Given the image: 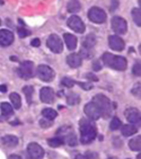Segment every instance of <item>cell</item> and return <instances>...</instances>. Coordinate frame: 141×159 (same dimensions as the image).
Masks as SVG:
<instances>
[{"label": "cell", "instance_id": "obj_1", "mask_svg": "<svg viewBox=\"0 0 141 159\" xmlns=\"http://www.w3.org/2000/svg\"><path fill=\"white\" fill-rule=\"evenodd\" d=\"M80 142L83 144H88L95 140L97 137V130L95 124L87 119H83L79 124Z\"/></svg>", "mask_w": 141, "mask_h": 159}, {"label": "cell", "instance_id": "obj_2", "mask_svg": "<svg viewBox=\"0 0 141 159\" xmlns=\"http://www.w3.org/2000/svg\"><path fill=\"white\" fill-rule=\"evenodd\" d=\"M103 62H104L107 67L112 68L114 70L124 71L128 67V61L124 57H120V55H114L112 53L105 52L103 54Z\"/></svg>", "mask_w": 141, "mask_h": 159}, {"label": "cell", "instance_id": "obj_3", "mask_svg": "<svg viewBox=\"0 0 141 159\" xmlns=\"http://www.w3.org/2000/svg\"><path fill=\"white\" fill-rule=\"evenodd\" d=\"M57 137L61 139L63 141V143H67L70 147H75L78 144V139H77L76 133L74 132L71 126L65 125L60 128L57 132Z\"/></svg>", "mask_w": 141, "mask_h": 159}, {"label": "cell", "instance_id": "obj_4", "mask_svg": "<svg viewBox=\"0 0 141 159\" xmlns=\"http://www.w3.org/2000/svg\"><path fill=\"white\" fill-rule=\"evenodd\" d=\"M93 102L97 105L99 111H101L102 117L107 119V117L111 116L113 108H112V103H111V101L106 96L102 95V94H98V95L94 96V101Z\"/></svg>", "mask_w": 141, "mask_h": 159}, {"label": "cell", "instance_id": "obj_5", "mask_svg": "<svg viewBox=\"0 0 141 159\" xmlns=\"http://www.w3.org/2000/svg\"><path fill=\"white\" fill-rule=\"evenodd\" d=\"M36 75L41 80H43L45 83H50L55 76L54 70L49 66H45V64H41L37 67Z\"/></svg>", "mask_w": 141, "mask_h": 159}, {"label": "cell", "instance_id": "obj_6", "mask_svg": "<svg viewBox=\"0 0 141 159\" xmlns=\"http://www.w3.org/2000/svg\"><path fill=\"white\" fill-rule=\"evenodd\" d=\"M88 18L93 23L96 24H103L106 20V12L98 7H93L88 11Z\"/></svg>", "mask_w": 141, "mask_h": 159}, {"label": "cell", "instance_id": "obj_7", "mask_svg": "<svg viewBox=\"0 0 141 159\" xmlns=\"http://www.w3.org/2000/svg\"><path fill=\"white\" fill-rule=\"evenodd\" d=\"M46 45L52 52L54 53H61L63 50V45H62L61 39L57 35V34H51L46 41Z\"/></svg>", "mask_w": 141, "mask_h": 159}, {"label": "cell", "instance_id": "obj_8", "mask_svg": "<svg viewBox=\"0 0 141 159\" xmlns=\"http://www.w3.org/2000/svg\"><path fill=\"white\" fill-rule=\"evenodd\" d=\"M18 75L23 79H31L34 76V63L32 61H24L18 68Z\"/></svg>", "mask_w": 141, "mask_h": 159}, {"label": "cell", "instance_id": "obj_9", "mask_svg": "<svg viewBox=\"0 0 141 159\" xmlns=\"http://www.w3.org/2000/svg\"><path fill=\"white\" fill-rule=\"evenodd\" d=\"M112 28L116 34H125L128 31V23L122 17L115 16L112 18Z\"/></svg>", "mask_w": 141, "mask_h": 159}, {"label": "cell", "instance_id": "obj_10", "mask_svg": "<svg viewBox=\"0 0 141 159\" xmlns=\"http://www.w3.org/2000/svg\"><path fill=\"white\" fill-rule=\"evenodd\" d=\"M27 153L31 159H43L44 150L39 143L32 142L27 146Z\"/></svg>", "mask_w": 141, "mask_h": 159}, {"label": "cell", "instance_id": "obj_11", "mask_svg": "<svg viewBox=\"0 0 141 159\" xmlns=\"http://www.w3.org/2000/svg\"><path fill=\"white\" fill-rule=\"evenodd\" d=\"M84 112H85V114L87 115V117L90 120H98L99 117H102L101 111H99L98 106L94 102H90V103L85 105Z\"/></svg>", "mask_w": 141, "mask_h": 159}, {"label": "cell", "instance_id": "obj_12", "mask_svg": "<svg viewBox=\"0 0 141 159\" xmlns=\"http://www.w3.org/2000/svg\"><path fill=\"white\" fill-rule=\"evenodd\" d=\"M67 24H68V26H69L74 32H76V33H84L85 30H86L84 21L81 20L78 16H71L70 18L68 19Z\"/></svg>", "mask_w": 141, "mask_h": 159}, {"label": "cell", "instance_id": "obj_13", "mask_svg": "<svg viewBox=\"0 0 141 159\" xmlns=\"http://www.w3.org/2000/svg\"><path fill=\"white\" fill-rule=\"evenodd\" d=\"M41 101L45 103V104H51L54 102V92L52 88L50 87H43L40 92Z\"/></svg>", "mask_w": 141, "mask_h": 159}, {"label": "cell", "instance_id": "obj_14", "mask_svg": "<svg viewBox=\"0 0 141 159\" xmlns=\"http://www.w3.org/2000/svg\"><path fill=\"white\" fill-rule=\"evenodd\" d=\"M124 114H125L126 120L131 124H138L140 122V113H139V111L137 108H134V107H130V108L125 110Z\"/></svg>", "mask_w": 141, "mask_h": 159}, {"label": "cell", "instance_id": "obj_15", "mask_svg": "<svg viewBox=\"0 0 141 159\" xmlns=\"http://www.w3.org/2000/svg\"><path fill=\"white\" fill-rule=\"evenodd\" d=\"M14 42V34L8 30H0V45L9 46Z\"/></svg>", "mask_w": 141, "mask_h": 159}, {"label": "cell", "instance_id": "obj_16", "mask_svg": "<svg viewBox=\"0 0 141 159\" xmlns=\"http://www.w3.org/2000/svg\"><path fill=\"white\" fill-rule=\"evenodd\" d=\"M108 45L112 50L114 51H122L124 49V41L119 36H115V35H112L108 39Z\"/></svg>", "mask_w": 141, "mask_h": 159}, {"label": "cell", "instance_id": "obj_17", "mask_svg": "<svg viewBox=\"0 0 141 159\" xmlns=\"http://www.w3.org/2000/svg\"><path fill=\"white\" fill-rule=\"evenodd\" d=\"M81 61H83V58L78 53H72V54H69L67 57V63L71 68L80 67L81 66Z\"/></svg>", "mask_w": 141, "mask_h": 159}, {"label": "cell", "instance_id": "obj_18", "mask_svg": "<svg viewBox=\"0 0 141 159\" xmlns=\"http://www.w3.org/2000/svg\"><path fill=\"white\" fill-rule=\"evenodd\" d=\"M1 142H2L3 146H6L8 148H15L18 144V138L16 135L8 134V135H5L1 139Z\"/></svg>", "mask_w": 141, "mask_h": 159}, {"label": "cell", "instance_id": "obj_19", "mask_svg": "<svg viewBox=\"0 0 141 159\" xmlns=\"http://www.w3.org/2000/svg\"><path fill=\"white\" fill-rule=\"evenodd\" d=\"M63 37H65V42H66V44H67V48L70 50V51H74L77 48V37L75 36V35H72V34H69V33H66L65 35H63Z\"/></svg>", "mask_w": 141, "mask_h": 159}, {"label": "cell", "instance_id": "obj_20", "mask_svg": "<svg viewBox=\"0 0 141 159\" xmlns=\"http://www.w3.org/2000/svg\"><path fill=\"white\" fill-rule=\"evenodd\" d=\"M121 131L124 137H130V135L135 134L138 132V129L137 126H134V124H125L121 126Z\"/></svg>", "mask_w": 141, "mask_h": 159}, {"label": "cell", "instance_id": "obj_21", "mask_svg": "<svg viewBox=\"0 0 141 159\" xmlns=\"http://www.w3.org/2000/svg\"><path fill=\"white\" fill-rule=\"evenodd\" d=\"M0 110H1V114L2 116H10L14 113V107L9 104V103H1L0 105Z\"/></svg>", "mask_w": 141, "mask_h": 159}, {"label": "cell", "instance_id": "obj_22", "mask_svg": "<svg viewBox=\"0 0 141 159\" xmlns=\"http://www.w3.org/2000/svg\"><path fill=\"white\" fill-rule=\"evenodd\" d=\"M10 101H11V104L14 106V108L16 110H19L20 106H22V99H20V96L17 93H11L9 96Z\"/></svg>", "mask_w": 141, "mask_h": 159}, {"label": "cell", "instance_id": "obj_23", "mask_svg": "<svg viewBox=\"0 0 141 159\" xmlns=\"http://www.w3.org/2000/svg\"><path fill=\"white\" fill-rule=\"evenodd\" d=\"M141 138L140 135H138V137H135V138H133L132 140H130L129 142V147L131 150H133V151H140L141 149Z\"/></svg>", "mask_w": 141, "mask_h": 159}, {"label": "cell", "instance_id": "obj_24", "mask_svg": "<svg viewBox=\"0 0 141 159\" xmlns=\"http://www.w3.org/2000/svg\"><path fill=\"white\" fill-rule=\"evenodd\" d=\"M95 44H96V37L94 36L93 34L86 36L83 41V45H84V48H86V49H92Z\"/></svg>", "mask_w": 141, "mask_h": 159}, {"label": "cell", "instance_id": "obj_25", "mask_svg": "<svg viewBox=\"0 0 141 159\" xmlns=\"http://www.w3.org/2000/svg\"><path fill=\"white\" fill-rule=\"evenodd\" d=\"M42 115L44 116V119L53 121L55 117L58 116V113H57V111L52 110V108H44V110L42 111Z\"/></svg>", "mask_w": 141, "mask_h": 159}, {"label": "cell", "instance_id": "obj_26", "mask_svg": "<svg viewBox=\"0 0 141 159\" xmlns=\"http://www.w3.org/2000/svg\"><path fill=\"white\" fill-rule=\"evenodd\" d=\"M23 93L25 94V97L27 99V103L28 104H31L32 103V96H33V93H34V89L32 86H25L23 87Z\"/></svg>", "mask_w": 141, "mask_h": 159}, {"label": "cell", "instance_id": "obj_27", "mask_svg": "<svg viewBox=\"0 0 141 159\" xmlns=\"http://www.w3.org/2000/svg\"><path fill=\"white\" fill-rule=\"evenodd\" d=\"M132 18H133V21L138 26H141V11L139 8H133L131 11Z\"/></svg>", "mask_w": 141, "mask_h": 159}, {"label": "cell", "instance_id": "obj_28", "mask_svg": "<svg viewBox=\"0 0 141 159\" xmlns=\"http://www.w3.org/2000/svg\"><path fill=\"white\" fill-rule=\"evenodd\" d=\"M81 6H80V3L77 1V0H71L70 2L68 3V11L70 12H77L79 11Z\"/></svg>", "mask_w": 141, "mask_h": 159}, {"label": "cell", "instance_id": "obj_29", "mask_svg": "<svg viewBox=\"0 0 141 159\" xmlns=\"http://www.w3.org/2000/svg\"><path fill=\"white\" fill-rule=\"evenodd\" d=\"M80 102V97L75 93H70L67 97V103L69 105H77Z\"/></svg>", "mask_w": 141, "mask_h": 159}, {"label": "cell", "instance_id": "obj_30", "mask_svg": "<svg viewBox=\"0 0 141 159\" xmlns=\"http://www.w3.org/2000/svg\"><path fill=\"white\" fill-rule=\"evenodd\" d=\"M48 143H49L50 147L58 148L63 144V141L59 138V137H54V138H52V139H49V140H48Z\"/></svg>", "mask_w": 141, "mask_h": 159}, {"label": "cell", "instance_id": "obj_31", "mask_svg": "<svg viewBox=\"0 0 141 159\" xmlns=\"http://www.w3.org/2000/svg\"><path fill=\"white\" fill-rule=\"evenodd\" d=\"M122 126V122H121V120L119 117H113L112 121L110 123V129L112 131H115V130H119L120 128Z\"/></svg>", "mask_w": 141, "mask_h": 159}, {"label": "cell", "instance_id": "obj_32", "mask_svg": "<svg viewBox=\"0 0 141 159\" xmlns=\"http://www.w3.org/2000/svg\"><path fill=\"white\" fill-rule=\"evenodd\" d=\"M61 84L65 87H67V88H72L75 86V80H72V79H70V78H67V77H65L63 79L61 80Z\"/></svg>", "mask_w": 141, "mask_h": 159}, {"label": "cell", "instance_id": "obj_33", "mask_svg": "<svg viewBox=\"0 0 141 159\" xmlns=\"http://www.w3.org/2000/svg\"><path fill=\"white\" fill-rule=\"evenodd\" d=\"M90 49H86V48H84L81 51H80V57L81 58H86V59H89L92 58V53H90V51H89Z\"/></svg>", "mask_w": 141, "mask_h": 159}, {"label": "cell", "instance_id": "obj_34", "mask_svg": "<svg viewBox=\"0 0 141 159\" xmlns=\"http://www.w3.org/2000/svg\"><path fill=\"white\" fill-rule=\"evenodd\" d=\"M30 34H31V32L27 31L25 27H19L18 28V35L22 37V39H24V37H27Z\"/></svg>", "mask_w": 141, "mask_h": 159}, {"label": "cell", "instance_id": "obj_35", "mask_svg": "<svg viewBox=\"0 0 141 159\" xmlns=\"http://www.w3.org/2000/svg\"><path fill=\"white\" fill-rule=\"evenodd\" d=\"M132 72H133V75H135V76H140L141 75V70H140V62H137V63L133 66V68H132Z\"/></svg>", "mask_w": 141, "mask_h": 159}, {"label": "cell", "instance_id": "obj_36", "mask_svg": "<svg viewBox=\"0 0 141 159\" xmlns=\"http://www.w3.org/2000/svg\"><path fill=\"white\" fill-rule=\"evenodd\" d=\"M132 94L134 96H137L138 98H140V84H135V86H133L132 88Z\"/></svg>", "mask_w": 141, "mask_h": 159}, {"label": "cell", "instance_id": "obj_37", "mask_svg": "<svg viewBox=\"0 0 141 159\" xmlns=\"http://www.w3.org/2000/svg\"><path fill=\"white\" fill-rule=\"evenodd\" d=\"M51 124H52V123H51V121H50V120H46V119H42L40 121V125L42 126V128H50V126H51Z\"/></svg>", "mask_w": 141, "mask_h": 159}, {"label": "cell", "instance_id": "obj_38", "mask_svg": "<svg viewBox=\"0 0 141 159\" xmlns=\"http://www.w3.org/2000/svg\"><path fill=\"white\" fill-rule=\"evenodd\" d=\"M93 69H94V71H98L102 69V64L99 61H94V63H93Z\"/></svg>", "mask_w": 141, "mask_h": 159}, {"label": "cell", "instance_id": "obj_39", "mask_svg": "<svg viewBox=\"0 0 141 159\" xmlns=\"http://www.w3.org/2000/svg\"><path fill=\"white\" fill-rule=\"evenodd\" d=\"M85 156L87 157V159H98V155L95 152H87Z\"/></svg>", "mask_w": 141, "mask_h": 159}, {"label": "cell", "instance_id": "obj_40", "mask_svg": "<svg viewBox=\"0 0 141 159\" xmlns=\"http://www.w3.org/2000/svg\"><path fill=\"white\" fill-rule=\"evenodd\" d=\"M31 44L33 46H35V48H39V46L41 45V41L39 40V39H34V40L31 42Z\"/></svg>", "mask_w": 141, "mask_h": 159}, {"label": "cell", "instance_id": "obj_41", "mask_svg": "<svg viewBox=\"0 0 141 159\" xmlns=\"http://www.w3.org/2000/svg\"><path fill=\"white\" fill-rule=\"evenodd\" d=\"M80 86H81V87H83L84 89H85V90H88V89H92L93 88V85L92 84H79Z\"/></svg>", "mask_w": 141, "mask_h": 159}, {"label": "cell", "instance_id": "obj_42", "mask_svg": "<svg viewBox=\"0 0 141 159\" xmlns=\"http://www.w3.org/2000/svg\"><path fill=\"white\" fill-rule=\"evenodd\" d=\"M86 77L88 78V79H90V80H93V81H98V78L97 77H95L94 75H86Z\"/></svg>", "mask_w": 141, "mask_h": 159}, {"label": "cell", "instance_id": "obj_43", "mask_svg": "<svg viewBox=\"0 0 141 159\" xmlns=\"http://www.w3.org/2000/svg\"><path fill=\"white\" fill-rule=\"evenodd\" d=\"M117 5H119V1H117V0H113V1H112V7H111L112 9H111V10L115 9V8L117 7Z\"/></svg>", "mask_w": 141, "mask_h": 159}, {"label": "cell", "instance_id": "obj_44", "mask_svg": "<svg viewBox=\"0 0 141 159\" xmlns=\"http://www.w3.org/2000/svg\"><path fill=\"white\" fill-rule=\"evenodd\" d=\"M0 92H1V93H6L7 92V86L6 85H1V86H0Z\"/></svg>", "mask_w": 141, "mask_h": 159}, {"label": "cell", "instance_id": "obj_45", "mask_svg": "<svg viewBox=\"0 0 141 159\" xmlns=\"http://www.w3.org/2000/svg\"><path fill=\"white\" fill-rule=\"evenodd\" d=\"M75 159H87V157L85 155H78Z\"/></svg>", "mask_w": 141, "mask_h": 159}, {"label": "cell", "instance_id": "obj_46", "mask_svg": "<svg viewBox=\"0 0 141 159\" xmlns=\"http://www.w3.org/2000/svg\"><path fill=\"white\" fill-rule=\"evenodd\" d=\"M9 159H22L19 156H17V155H11V156H9Z\"/></svg>", "mask_w": 141, "mask_h": 159}, {"label": "cell", "instance_id": "obj_47", "mask_svg": "<svg viewBox=\"0 0 141 159\" xmlns=\"http://www.w3.org/2000/svg\"><path fill=\"white\" fill-rule=\"evenodd\" d=\"M107 159H116V158H114V157H110V158H107Z\"/></svg>", "mask_w": 141, "mask_h": 159}, {"label": "cell", "instance_id": "obj_48", "mask_svg": "<svg viewBox=\"0 0 141 159\" xmlns=\"http://www.w3.org/2000/svg\"><path fill=\"white\" fill-rule=\"evenodd\" d=\"M137 159H140V155H138V156H137Z\"/></svg>", "mask_w": 141, "mask_h": 159}, {"label": "cell", "instance_id": "obj_49", "mask_svg": "<svg viewBox=\"0 0 141 159\" xmlns=\"http://www.w3.org/2000/svg\"><path fill=\"white\" fill-rule=\"evenodd\" d=\"M0 24H1V20H0Z\"/></svg>", "mask_w": 141, "mask_h": 159}]
</instances>
